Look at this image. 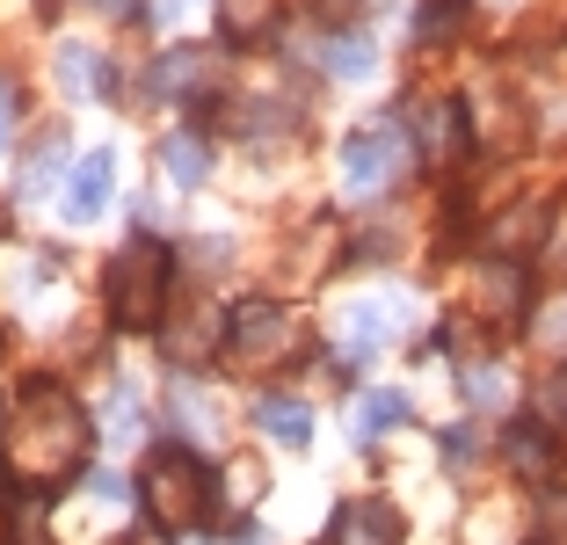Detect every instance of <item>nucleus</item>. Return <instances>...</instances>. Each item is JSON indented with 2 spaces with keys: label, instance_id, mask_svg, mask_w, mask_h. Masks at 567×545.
<instances>
[{
  "label": "nucleus",
  "instance_id": "f257e3e1",
  "mask_svg": "<svg viewBox=\"0 0 567 545\" xmlns=\"http://www.w3.org/2000/svg\"><path fill=\"white\" fill-rule=\"evenodd\" d=\"M87 444H95V430H87L81 400L51 379H30L22 400L8 408V430H0V473L16 480V487L51 495V487H66L87 465Z\"/></svg>",
  "mask_w": 567,
  "mask_h": 545
},
{
  "label": "nucleus",
  "instance_id": "f03ea898",
  "mask_svg": "<svg viewBox=\"0 0 567 545\" xmlns=\"http://www.w3.org/2000/svg\"><path fill=\"white\" fill-rule=\"evenodd\" d=\"M167 298H175V248L153 240V233H132L110 269H102V306H110V328L124 335H153L167 313Z\"/></svg>",
  "mask_w": 567,
  "mask_h": 545
},
{
  "label": "nucleus",
  "instance_id": "7ed1b4c3",
  "mask_svg": "<svg viewBox=\"0 0 567 545\" xmlns=\"http://www.w3.org/2000/svg\"><path fill=\"white\" fill-rule=\"evenodd\" d=\"M138 502L161 531H189V524H212L218 516V473L197 459L189 444H161L138 473Z\"/></svg>",
  "mask_w": 567,
  "mask_h": 545
},
{
  "label": "nucleus",
  "instance_id": "20e7f679",
  "mask_svg": "<svg viewBox=\"0 0 567 545\" xmlns=\"http://www.w3.org/2000/svg\"><path fill=\"white\" fill-rule=\"evenodd\" d=\"M153 335H161L167 363H183V371H204L212 357H226V306H218L212 291H175Z\"/></svg>",
  "mask_w": 567,
  "mask_h": 545
},
{
  "label": "nucleus",
  "instance_id": "39448f33",
  "mask_svg": "<svg viewBox=\"0 0 567 545\" xmlns=\"http://www.w3.org/2000/svg\"><path fill=\"white\" fill-rule=\"evenodd\" d=\"M277 357H291V313H284V298H234L226 306V363L234 371H269Z\"/></svg>",
  "mask_w": 567,
  "mask_h": 545
},
{
  "label": "nucleus",
  "instance_id": "423d86ee",
  "mask_svg": "<svg viewBox=\"0 0 567 545\" xmlns=\"http://www.w3.org/2000/svg\"><path fill=\"white\" fill-rule=\"evenodd\" d=\"M401 153H408V132L401 116H385V124H364V132L342 138V197H379V189H393L401 182Z\"/></svg>",
  "mask_w": 567,
  "mask_h": 545
},
{
  "label": "nucleus",
  "instance_id": "0eeeda50",
  "mask_svg": "<svg viewBox=\"0 0 567 545\" xmlns=\"http://www.w3.org/2000/svg\"><path fill=\"white\" fill-rule=\"evenodd\" d=\"M524 313H532V269L487 255V263L466 277V320H473V328H495V335H502V328H517Z\"/></svg>",
  "mask_w": 567,
  "mask_h": 545
},
{
  "label": "nucleus",
  "instance_id": "6e6552de",
  "mask_svg": "<svg viewBox=\"0 0 567 545\" xmlns=\"http://www.w3.org/2000/svg\"><path fill=\"white\" fill-rule=\"evenodd\" d=\"M466 102L451 95H422L415 110H408V146H415L422 167H458V153H466Z\"/></svg>",
  "mask_w": 567,
  "mask_h": 545
},
{
  "label": "nucleus",
  "instance_id": "1a4fd4ad",
  "mask_svg": "<svg viewBox=\"0 0 567 545\" xmlns=\"http://www.w3.org/2000/svg\"><path fill=\"white\" fill-rule=\"evenodd\" d=\"M218 81H226V59L204 51V44H167L153 59V95L161 102H204Z\"/></svg>",
  "mask_w": 567,
  "mask_h": 545
},
{
  "label": "nucleus",
  "instance_id": "9d476101",
  "mask_svg": "<svg viewBox=\"0 0 567 545\" xmlns=\"http://www.w3.org/2000/svg\"><path fill=\"white\" fill-rule=\"evenodd\" d=\"M553 240V204L546 197H524V204H502L495 226L481 233V248L502 255V263H532L538 248Z\"/></svg>",
  "mask_w": 567,
  "mask_h": 545
},
{
  "label": "nucleus",
  "instance_id": "9b49d317",
  "mask_svg": "<svg viewBox=\"0 0 567 545\" xmlns=\"http://www.w3.org/2000/svg\"><path fill=\"white\" fill-rule=\"evenodd\" d=\"M393 328H401V306H393V298H357V306H342V320H334V357L371 363L393 342Z\"/></svg>",
  "mask_w": 567,
  "mask_h": 545
},
{
  "label": "nucleus",
  "instance_id": "f8f14e48",
  "mask_svg": "<svg viewBox=\"0 0 567 545\" xmlns=\"http://www.w3.org/2000/svg\"><path fill=\"white\" fill-rule=\"evenodd\" d=\"M110 189H117V153L110 146L81 153V161H73V218H102Z\"/></svg>",
  "mask_w": 567,
  "mask_h": 545
},
{
  "label": "nucleus",
  "instance_id": "ddd939ff",
  "mask_svg": "<svg viewBox=\"0 0 567 545\" xmlns=\"http://www.w3.org/2000/svg\"><path fill=\"white\" fill-rule=\"evenodd\" d=\"M255 430L299 451L306 436H313V408H306L299 393H262V400H255Z\"/></svg>",
  "mask_w": 567,
  "mask_h": 545
},
{
  "label": "nucleus",
  "instance_id": "4468645a",
  "mask_svg": "<svg viewBox=\"0 0 567 545\" xmlns=\"http://www.w3.org/2000/svg\"><path fill=\"white\" fill-rule=\"evenodd\" d=\"M334 545H401V516L385 502H350L334 516Z\"/></svg>",
  "mask_w": 567,
  "mask_h": 545
},
{
  "label": "nucleus",
  "instance_id": "2eb2a0df",
  "mask_svg": "<svg viewBox=\"0 0 567 545\" xmlns=\"http://www.w3.org/2000/svg\"><path fill=\"white\" fill-rule=\"evenodd\" d=\"M502 459L517 465L524 480H553L560 473V444H553V430H538V422H524V430L502 436Z\"/></svg>",
  "mask_w": 567,
  "mask_h": 545
},
{
  "label": "nucleus",
  "instance_id": "dca6fc26",
  "mask_svg": "<svg viewBox=\"0 0 567 545\" xmlns=\"http://www.w3.org/2000/svg\"><path fill=\"white\" fill-rule=\"evenodd\" d=\"M161 175L175 182V189H204V175H212V146H204V132L161 138Z\"/></svg>",
  "mask_w": 567,
  "mask_h": 545
},
{
  "label": "nucleus",
  "instance_id": "f3484780",
  "mask_svg": "<svg viewBox=\"0 0 567 545\" xmlns=\"http://www.w3.org/2000/svg\"><path fill=\"white\" fill-rule=\"evenodd\" d=\"M320 59H328L334 81H371V73H379V51H371L364 30H328V51H320Z\"/></svg>",
  "mask_w": 567,
  "mask_h": 545
},
{
  "label": "nucleus",
  "instance_id": "a211bd4d",
  "mask_svg": "<svg viewBox=\"0 0 567 545\" xmlns=\"http://www.w3.org/2000/svg\"><path fill=\"white\" fill-rule=\"evenodd\" d=\"M408 422V393H385V385H371L364 400H357V436H385V430H401Z\"/></svg>",
  "mask_w": 567,
  "mask_h": 545
},
{
  "label": "nucleus",
  "instance_id": "6ab92c4d",
  "mask_svg": "<svg viewBox=\"0 0 567 545\" xmlns=\"http://www.w3.org/2000/svg\"><path fill=\"white\" fill-rule=\"evenodd\" d=\"M458 30H466V0H422V16H415V44H451Z\"/></svg>",
  "mask_w": 567,
  "mask_h": 545
},
{
  "label": "nucleus",
  "instance_id": "aec40b11",
  "mask_svg": "<svg viewBox=\"0 0 567 545\" xmlns=\"http://www.w3.org/2000/svg\"><path fill=\"white\" fill-rule=\"evenodd\" d=\"M59 175H66V138L44 132V138H37V153H30V167H22V189H30V197H44Z\"/></svg>",
  "mask_w": 567,
  "mask_h": 545
},
{
  "label": "nucleus",
  "instance_id": "412c9836",
  "mask_svg": "<svg viewBox=\"0 0 567 545\" xmlns=\"http://www.w3.org/2000/svg\"><path fill=\"white\" fill-rule=\"evenodd\" d=\"M218 8H226V37H240V44L269 37V22H277V0H218Z\"/></svg>",
  "mask_w": 567,
  "mask_h": 545
},
{
  "label": "nucleus",
  "instance_id": "4be33fe9",
  "mask_svg": "<svg viewBox=\"0 0 567 545\" xmlns=\"http://www.w3.org/2000/svg\"><path fill=\"white\" fill-rule=\"evenodd\" d=\"M458 385H466V400H473V408H481V414L509 400V379H502L495 363H466V371H458Z\"/></svg>",
  "mask_w": 567,
  "mask_h": 545
},
{
  "label": "nucleus",
  "instance_id": "5701e85b",
  "mask_svg": "<svg viewBox=\"0 0 567 545\" xmlns=\"http://www.w3.org/2000/svg\"><path fill=\"white\" fill-rule=\"evenodd\" d=\"M532 342H538V349H560V357H567V291H553L546 306L532 313Z\"/></svg>",
  "mask_w": 567,
  "mask_h": 545
},
{
  "label": "nucleus",
  "instance_id": "b1692460",
  "mask_svg": "<svg viewBox=\"0 0 567 545\" xmlns=\"http://www.w3.org/2000/svg\"><path fill=\"white\" fill-rule=\"evenodd\" d=\"M538 422H546V430H567V363L538 385Z\"/></svg>",
  "mask_w": 567,
  "mask_h": 545
},
{
  "label": "nucleus",
  "instance_id": "393cba45",
  "mask_svg": "<svg viewBox=\"0 0 567 545\" xmlns=\"http://www.w3.org/2000/svg\"><path fill=\"white\" fill-rule=\"evenodd\" d=\"M473 459H481V430H444V465L451 473H466Z\"/></svg>",
  "mask_w": 567,
  "mask_h": 545
},
{
  "label": "nucleus",
  "instance_id": "a878e982",
  "mask_svg": "<svg viewBox=\"0 0 567 545\" xmlns=\"http://www.w3.org/2000/svg\"><path fill=\"white\" fill-rule=\"evenodd\" d=\"M538 545H567V495H553L538 510Z\"/></svg>",
  "mask_w": 567,
  "mask_h": 545
},
{
  "label": "nucleus",
  "instance_id": "bb28decb",
  "mask_svg": "<svg viewBox=\"0 0 567 545\" xmlns=\"http://www.w3.org/2000/svg\"><path fill=\"white\" fill-rule=\"evenodd\" d=\"M8 132H16V81H0V146H8Z\"/></svg>",
  "mask_w": 567,
  "mask_h": 545
},
{
  "label": "nucleus",
  "instance_id": "cd10ccee",
  "mask_svg": "<svg viewBox=\"0 0 567 545\" xmlns=\"http://www.w3.org/2000/svg\"><path fill=\"white\" fill-rule=\"evenodd\" d=\"M87 8H102V16H117V22H124V16H138L146 0H87Z\"/></svg>",
  "mask_w": 567,
  "mask_h": 545
},
{
  "label": "nucleus",
  "instance_id": "c85d7f7f",
  "mask_svg": "<svg viewBox=\"0 0 567 545\" xmlns=\"http://www.w3.org/2000/svg\"><path fill=\"white\" fill-rule=\"evenodd\" d=\"M234 545H262V531H240V538H234Z\"/></svg>",
  "mask_w": 567,
  "mask_h": 545
},
{
  "label": "nucleus",
  "instance_id": "c756f323",
  "mask_svg": "<svg viewBox=\"0 0 567 545\" xmlns=\"http://www.w3.org/2000/svg\"><path fill=\"white\" fill-rule=\"evenodd\" d=\"M0 240H8V212H0Z\"/></svg>",
  "mask_w": 567,
  "mask_h": 545
},
{
  "label": "nucleus",
  "instance_id": "7c9ffc66",
  "mask_svg": "<svg viewBox=\"0 0 567 545\" xmlns=\"http://www.w3.org/2000/svg\"><path fill=\"white\" fill-rule=\"evenodd\" d=\"M0 414H8V400H0Z\"/></svg>",
  "mask_w": 567,
  "mask_h": 545
}]
</instances>
